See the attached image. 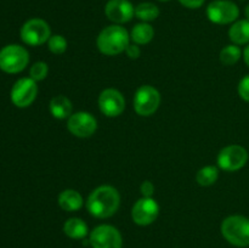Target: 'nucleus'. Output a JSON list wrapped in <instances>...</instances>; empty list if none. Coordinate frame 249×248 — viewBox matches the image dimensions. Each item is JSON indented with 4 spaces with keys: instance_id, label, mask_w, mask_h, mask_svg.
<instances>
[{
    "instance_id": "f257e3e1",
    "label": "nucleus",
    "mask_w": 249,
    "mask_h": 248,
    "mask_svg": "<svg viewBox=\"0 0 249 248\" xmlns=\"http://www.w3.org/2000/svg\"><path fill=\"white\" fill-rule=\"evenodd\" d=\"M121 196L116 187L102 185L92 190L87 199L88 212L97 219H106L113 215L119 208Z\"/></svg>"
},
{
    "instance_id": "f03ea898",
    "label": "nucleus",
    "mask_w": 249,
    "mask_h": 248,
    "mask_svg": "<svg viewBox=\"0 0 249 248\" xmlns=\"http://www.w3.org/2000/svg\"><path fill=\"white\" fill-rule=\"evenodd\" d=\"M130 44L128 31L121 24H112L100 32L96 45L100 53L107 56H116L124 53Z\"/></svg>"
},
{
    "instance_id": "7ed1b4c3",
    "label": "nucleus",
    "mask_w": 249,
    "mask_h": 248,
    "mask_svg": "<svg viewBox=\"0 0 249 248\" xmlns=\"http://www.w3.org/2000/svg\"><path fill=\"white\" fill-rule=\"evenodd\" d=\"M224 238L236 247L249 246V219L243 215H230L221 223Z\"/></svg>"
},
{
    "instance_id": "20e7f679",
    "label": "nucleus",
    "mask_w": 249,
    "mask_h": 248,
    "mask_svg": "<svg viewBox=\"0 0 249 248\" xmlns=\"http://www.w3.org/2000/svg\"><path fill=\"white\" fill-rule=\"evenodd\" d=\"M29 53L23 46L12 44L0 50V70L6 73H18L27 67Z\"/></svg>"
},
{
    "instance_id": "39448f33",
    "label": "nucleus",
    "mask_w": 249,
    "mask_h": 248,
    "mask_svg": "<svg viewBox=\"0 0 249 248\" xmlns=\"http://www.w3.org/2000/svg\"><path fill=\"white\" fill-rule=\"evenodd\" d=\"M160 105V94L152 85H142L134 96V109L141 117H150Z\"/></svg>"
},
{
    "instance_id": "423d86ee",
    "label": "nucleus",
    "mask_w": 249,
    "mask_h": 248,
    "mask_svg": "<svg viewBox=\"0 0 249 248\" xmlns=\"http://www.w3.org/2000/svg\"><path fill=\"white\" fill-rule=\"evenodd\" d=\"M240 9L230 0H214L207 7V17L215 24H229L237 21Z\"/></svg>"
},
{
    "instance_id": "0eeeda50",
    "label": "nucleus",
    "mask_w": 249,
    "mask_h": 248,
    "mask_svg": "<svg viewBox=\"0 0 249 248\" xmlns=\"http://www.w3.org/2000/svg\"><path fill=\"white\" fill-rule=\"evenodd\" d=\"M50 26L41 18L28 19L21 28V39L27 45H43L50 39Z\"/></svg>"
},
{
    "instance_id": "6e6552de",
    "label": "nucleus",
    "mask_w": 249,
    "mask_h": 248,
    "mask_svg": "<svg viewBox=\"0 0 249 248\" xmlns=\"http://www.w3.org/2000/svg\"><path fill=\"white\" fill-rule=\"evenodd\" d=\"M218 165L225 172H236L247 164L248 152L241 145H229L218 155Z\"/></svg>"
},
{
    "instance_id": "1a4fd4ad",
    "label": "nucleus",
    "mask_w": 249,
    "mask_h": 248,
    "mask_svg": "<svg viewBox=\"0 0 249 248\" xmlns=\"http://www.w3.org/2000/svg\"><path fill=\"white\" fill-rule=\"evenodd\" d=\"M89 242L92 248H122L123 238L118 229L112 225H99L90 232Z\"/></svg>"
},
{
    "instance_id": "9d476101",
    "label": "nucleus",
    "mask_w": 249,
    "mask_h": 248,
    "mask_svg": "<svg viewBox=\"0 0 249 248\" xmlns=\"http://www.w3.org/2000/svg\"><path fill=\"white\" fill-rule=\"evenodd\" d=\"M38 95V85L32 78H21L11 89V101L19 108L31 106Z\"/></svg>"
},
{
    "instance_id": "9b49d317",
    "label": "nucleus",
    "mask_w": 249,
    "mask_h": 248,
    "mask_svg": "<svg viewBox=\"0 0 249 248\" xmlns=\"http://www.w3.org/2000/svg\"><path fill=\"white\" fill-rule=\"evenodd\" d=\"M160 206L152 197H141L131 208V219L140 226H147L157 219Z\"/></svg>"
},
{
    "instance_id": "f8f14e48",
    "label": "nucleus",
    "mask_w": 249,
    "mask_h": 248,
    "mask_svg": "<svg viewBox=\"0 0 249 248\" xmlns=\"http://www.w3.org/2000/svg\"><path fill=\"white\" fill-rule=\"evenodd\" d=\"M67 129L77 138H90L97 129V121L89 112H75L67 119Z\"/></svg>"
},
{
    "instance_id": "ddd939ff",
    "label": "nucleus",
    "mask_w": 249,
    "mask_h": 248,
    "mask_svg": "<svg viewBox=\"0 0 249 248\" xmlns=\"http://www.w3.org/2000/svg\"><path fill=\"white\" fill-rule=\"evenodd\" d=\"M99 108L106 117H118L125 109V99L121 91L113 88L102 90L99 95Z\"/></svg>"
},
{
    "instance_id": "4468645a",
    "label": "nucleus",
    "mask_w": 249,
    "mask_h": 248,
    "mask_svg": "<svg viewBox=\"0 0 249 248\" xmlns=\"http://www.w3.org/2000/svg\"><path fill=\"white\" fill-rule=\"evenodd\" d=\"M105 15L116 24H123L133 19L135 7L129 0H109L105 6Z\"/></svg>"
},
{
    "instance_id": "2eb2a0df",
    "label": "nucleus",
    "mask_w": 249,
    "mask_h": 248,
    "mask_svg": "<svg viewBox=\"0 0 249 248\" xmlns=\"http://www.w3.org/2000/svg\"><path fill=\"white\" fill-rule=\"evenodd\" d=\"M49 109L56 119H68L73 114V105L65 95H56L50 100Z\"/></svg>"
},
{
    "instance_id": "dca6fc26",
    "label": "nucleus",
    "mask_w": 249,
    "mask_h": 248,
    "mask_svg": "<svg viewBox=\"0 0 249 248\" xmlns=\"http://www.w3.org/2000/svg\"><path fill=\"white\" fill-rule=\"evenodd\" d=\"M58 206L61 209L65 212H75L79 211L84 204V199L83 196L78 191L72 189L63 190L60 195H58Z\"/></svg>"
},
{
    "instance_id": "f3484780",
    "label": "nucleus",
    "mask_w": 249,
    "mask_h": 248,
    "mask_svg": "<svg viewBox=\"0 0 249 248\" xmlns=\"http://www.w3.org/2000/svg\"><path fill=\"white\" fill-rule=\"evenodd\" d=\"M229 38L235 45H245L249 43V21L238 19L233 22L229 29Z\"/></svg>"
},
{
    "instance_id": "a211bd4d",
    "label": "nucleus",
    "mask_w": 249,
    "mask_h": 248,
    "mask_svg": "<svg viewBox=\"0 0 249 248\" xmlns=\"http://www.w3.org/2000/svg\"><path fill=\"white\" fill-rule=\"evenodd\" d=\"M155 36V29L147 22H141L135 24L131 29L130 40L138 45H146L150 43Z\"/></svg>"
},
{
    "instance_id": "6ab92c4d",
    "label": "nucleus",
    "mask_w": 249,
    "mask_h": 248,
    "mask_svg": "<svg viewBox=\"0 0 249 248\" xmlns=\"http://www.w3.org/2000/svg\"><path fill=\"white\" fill-rule=\"evenodd\" d=\"M63 232L72 240H83L88 235V225L80 218H70L63 224Z\"/></svg>"
},
{
    "instance_id": "aec40b11",
    "label": "nucleus",
    "mask_w": 249,
    "mask_h": 248,
    "mask_svg": "<svg viewBox=\"0 0 249 248\" xmlns=\"http://www.w3.org/2000/svg\"><path fill=\"white\" fill-rule=\"evenodd\" d=\"M135 16L142 22L155 21L160 16V9L153 2H140L135 7Z\"/></svg>"
},
{
    "instance_id": "412c9836",
    "label": "nucleus",
    "mask_w": 249,
    "mask_h": 248,
    "mask_svg": "<svg viewBox=\"0 0 249 248\" xmlns=\"http://www.w3.org/2000/svg\"><path fill=\"white\" fill-rule=\"evenodd\" d=\"M219 177L218 168L214 165H206L201 168L196 174V180L199 186H212Z\"/></svg>"
},
{
    "instance_id": "4be33fe9",
    "label": "nucleus",
    "mask_w": 249,
    "mask_h": 248,
    "mask_svg": "<svg viewBox=\"0 0 249 248\" xmlns=\"http://www.w3.org/2000/svg\"><path fill=\"white\" fill-rule=\"evenodd\" d=\"M242 56V51H241L240 46L231 44V45H226L223 50L220 51L219 55V60L223 65L225 66H232L238 62V60Z\"/></svg>"
},
{
    "instance_id": "5701e85b",
    "label": "nucleus",
    "mask_w": 249,
    "mask_h": 248,
    "mask_svg": "<svg viewBox=\"0 0 249 248\" xmlns=\"http://www.w3.org/2000/svg\"><path fill=\"white\" fill-rule=\"evenodd\" d=\"M67 40L61 34H55L51 35L50 39L48 40V48L55 55H62L66 50H67Z\"/></svg>"
},
{
    "instance_id": "b1692460",
    "label": "nucleus",
    "mask_w": 249,
    "mask_h": 248,
    "mask_svg": "<svg viewBox=\"0 0 249 248\" xmlns=\"http://www.w3.org/2000/svg\"><path fill=\"white\" fill-rule=\"evenodd\" d=\"M49 73V67L45 62L43 61H38V62L34 63L33 66L29 70V75L33 80L36 82H40V80H44L46 77H48Z\"/></svg>"
},
{
    "instance_id": "393cba45",
    "label": "nucleus",
    "mask_w": 249,
    "mask_h": 248,
    "mask_svg": "<svg viewBox=\"0 0 249 248\" xmlns=\"http://www.w3.org/2000/svg\"><path fill=\"white\" fill-rule=\"evenodd\" d=\"M238 95L242 100L249 102V74L243 77L238 83Z\"/></svg>"
},
{
    "instance_id": "a878e982",
    "label": "nucleus",
    "mask_w": 249,
    "mask_h": 248,
    "mask_svg": "<svg viewBox=\"0 0 249 248\" xmlns=\"http://www.w3.org/2000/svg\"><path fill=\"white\" fill-rule=\"evenodd\" d=\"M140 192L142 195V197H152L153 194H155V185L151 181H148V180H145L141 184Z\"/></svg>"
},
{
    "instance_id": "bb28decb",
    "label": "nucleus",
    "mask_w": 249,
    "mask_h": 248,
    "mask_svg": "<svg viewBox=\"0 0 249 248\" xmlns=\"http://www.w3.org/2000/svg\"><path fill=\"white\" fill-rule=\"evenodd\" d=\"M125 53H126V55H128V57L131 58V60H136V58L140 57V55H141V50H140V48H139L138 44H129V46L126 48Z\"/></svg>"
},
{
    "instance_id": "cd10ccee",
    "label": "nucleus",
    "mask_w": 249,
    "mask_h": 248,
    "mask_svg": "<svg viewBox=\"0 0 249 248\" xmlns=\"http://www.w3.org/2000/svg\"><path fill=\"white\" fill-rule=\"evenodd\" d=\"M204 1L206 0H179L180 4L187 9H198L204 4Z\"/></svg>"
},
{
    "instance_id": "c85d7f7f",
    "label": "nucleus",
    "mask_w": 249,
    "mask_h": 248,
    "mask_svg": "<svg viewBox=\"0 0 249 248\" xmlns=\"http://www.w3.org/2000/svg\"><path fill=\"white\" fill-rule=\"evenodd\" d=\"M242 56H243V60H245L246 65H247L248 67H249V44H248L247 46H246L245 50H243Z\"/></svg>"
},
{
    "instance_id": "c756f323",
    "label": "nucleus",
    "mask_w": 249,
    "mask_h": 248,
    "mask_svg": "<svg viewBox=\"0 0 249 248\" xmlns=\"http://www.w3.org/2000/svg\"><path fill=\"white\" fill-rule=\"evenodd\" d=\"M245 15H246V19H248V21H249V4L247 5V6H246Z\"/></svg>"
},
{
    "instance_id": "7c9ffc66",
    "label": "nucleus",
    "mask_w": 249,
    "mask_h": 248,
    "mask_svg": "<svg viewBox=\"0 0 249 248\" xmlns=\"http://www.w3.org/2000/svg\"><path fill=\"white\" fill-rule=\"evenodd\" d=\"M160 1H169V0H160Z\"/></svg>"
}]
</instances>
